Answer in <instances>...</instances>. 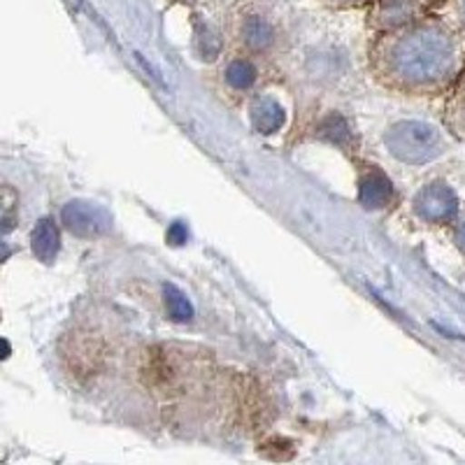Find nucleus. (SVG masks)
Returning <instances> with one entry per match:
<instances>
[{"label": "nucleus", "instance_id": "1", "mask_svg": "<svg viewBox=\"0 0 465 465\" xmlns=\"http://www.w3.org/2000/svg\"><path fill=\"white\" fill-rule=\"evenodd\" d=\"M386 82L402 89H442L460 77L465 65L463 37L442 19L423 16L419 22L386 31L372 52Z\"/></svg>", "mask_w": 465, "mask_h": 465}, {"label": "nucleus", "instance_id": "2", "mask_svg": "<svg viewBox=\"0 0 465 465\" xmlns=\"http://www.w3.org/2000/svg\"><path fill=\"white\" fill-rule=\"evenodd\" d=\"M386 147L402 163H429L442 152L438 128L423 122H398L386 133Z\"/></svg>", "mask_w": 465, "mask_h": 465}, {"label": "nucleus", "instance_id": "3", "mask_svg": "<svg viewBox=\"0 0 465 465\" xmlns=\"http://www.w3.org/2000/svg\"><path fill=\"white\" fill-rule=\"evenodd\" d=\"M61 222L65 223L70 232L80 235V238H95V235H105L110 231L112 214L95 203L73 201L61 212Z\"/></svg>", "mask_w": 465, "mask_h": 465}, {"label": "nucleus", "instance_id": "4", "mask_svg": "<svg viewBox=\"0 0 465 465\" xmlns=\"http://www.w3.org/2000/svg\"><path fill=\"white\" fill-rule=\"evenodd\" d=\"M426 7H429V0H377L371 22L384 33L393 31V28H402L423 19Z\"/></svg>", "mask_w": 465, "mask_h": 465}, {"label": "nucleus", "instance_id": "5", "mask_svg": "<svg viewBox=\"0 0 465 465\" xmlns=\"http://www.w3.org/2000/svg\"><path fill=\"white\" fill-rule=\"evenodd\" d=\"M456 210H459V201L447 184H430L417 196V212L426 222H450Z\"/></svg>", "mask_w": 465, "mask_h": 465}, {"label": "nucleus", "instance_id": "6", "mask_svg": "<svg viewBox=\"0 0 465 465\" xmlns=\"http://www.w3.org/2000/svg\"><path fill=\"white\" fill-rule=\"evenodd\" d=\"M359 198L365 207H384L389 205V201L393 198V186L389 182L384 173L372 168L371 173L365 174L363 180H361V189H359Z\"/></svg>", "mask_w": 465, "mask_h": 465}, {"label": "nucleus", "instance_id": "7", "mask_svg": "<svg viewBox=\"0 0 465 465\" xmlns=\"http://www.w3.org/2000/svg\"><path fill=\"white\" fill-rule=\"evenodd\" d=\"M33 252L40 261L52 263L56 259L58 249H61V238H58V228L52 219H40L37 226L33 228Z\"/></svg>", "mask_w": 465, "mask_h": 465}, {"label": "nucleus", "instance_id": "8", "mask_svg": "<svg viewBox=\"0 0 465 465\" xmlns=\"http://www.w3.org/2000/svg\"><path fill=\"white\" fill-rule=\"evenodd\" d=\"M284 107L277 101L263 95V98H256L254 107H252V122L254 128L261 133H275L284 126Z\"/></svg>", "mask_w": 465, "mask_h": 465}, {"label": "nucleus", "instance_id": "9", "mask_svg": "<svg viewBox=\"0 0 465 465\" xmlns=\"http://www.w3.org/2000/svg\"><path fill=\"white\" fill-rule=\"evenodd\" d=\"M242 40L247 47L261 52V49L272 45V40H275V28H272V24H270L268 19H263V16L252 15L247 16L242 24Z\"/></svg>", "mask_w": 465, "mask_h": 465}, {"label": "nucleus", "instance_id": "10", "mask_svg": "<svg viewBox=\"0 0 465 465\" xmlns=\"http://www.w3.org/2000/svg\"><path fill=\"white\" fill-rule=\"evenodd\" d=\"M163 293L170 319H174V322H189V319L193 317V305H191L189 298H186L177 286L165 284Z\"/></svg>", "mask_w": 465, "mask_h": 465}, {"label": "nucleus", "instance_id": "11", "mask_svg": "<svg viewBox=\"0 0 465 465\" xmlns=\"http://www.w3.org/2000/svg\"><path fill=\"white\" fill-rule=\"evenodd\" d=\"M226 82L232 89H249L256 82V68L247 58H235L226 68Z\"/></svg>", "mask_w": 465, "mask_h": 465}, {"label": "nucleus", "instance_id": "12", "mask_svg": "<svg viewBox=\"0 0 465 465\" xmlns=\"http://www.w3.org/2000/svg\"><path fill=\"white\" fill-rule=\"evenodd\" d=\"M440 19L465 40V0H447L440 7Z\"/></svg>", "mask_w": 465, "mask_h": 465}, {"label": "nucleus", "instance_id": "13", "mask_svg": "<svg viewBox=\"0 0 465 465\" xmlns=\"http://www.w3.org/2000/svg\"><path fill=\"white\" fill-rule=\"evenodd\" d=\"M451 114H454V126L465 135V73L460 74L459 89H456L454 103H451Z\"/></svg>", "mask_w": 465, "mask_h": 465}, {"label": "nucleus", "instance_id": "14", "mask_svg": "<svg viewBox=\"0 0 465 465\" xmlns=\"http://www.w3.org/2000/svg\"><path fill=\"white\" fill-rule=\"evenodd\" d=\"M322 133L326 135V138H331L333 143H344V140L349 138V128L347 124H344L342 116H328L326 122H323L322 126Z\"/></svg>", "mask_w": 465, "mask_h": 465}, {"label": "nucleus", "instance_id": "15", "mask_svg": "<svg viewBox=\"0 0 465 465\" xmlns=\"http://www.w3.org/2000/svg\"><path fill=\"white\" fill-rule=\"evenodd\" d=\"M168 240L173 244H184L186 240H189V228L182 222H174L173 226L168 228Z\"/></svg>", "mask_w": 465, "mask_h": 465}, {"label": "nucleus", "instance_id": "16", "mask_svg": "<svg viewBox=\"0 0 465 465\" xmlns=\"http://www.w3.org/2000/svg\"><path fill=\"white\" fill-rule=\"evenodd\" d=\"M328 3H333V5H340V7H349V5H361V3H368V0H328Z\"/></svg>", "mask_w": 465, "mask_h": 465}, {"label": "nucleus", "instance_id": "17", "mask_svg": "<svg viewBox=\"0 0 465 465\" xmlns=\"http://www.w3.org/2000/svg\"><path fill=\"white\" fill-rule=\"evenodd\" d=\"M459 240H460V244H463V247H465V226L460 228V232H459Z\"/></svg>", "mask_w": 465, "mask_h": 465}]
</instances>
